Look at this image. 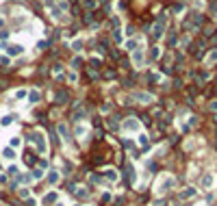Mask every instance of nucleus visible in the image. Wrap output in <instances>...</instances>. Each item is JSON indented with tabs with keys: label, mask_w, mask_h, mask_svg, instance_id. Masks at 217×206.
<instances>
[{
	"label": "nucleus",
	"mask_w": 217,
	"mask_h": 206,
	"mask_svg": "<svg viewBox=\"0 0 217 206\" xmlns=\"http://www.w3.org/2000/svg\"><path fill=\"white\" fill-rule=\"evenodd\" d=\"M31 141H33V146L37 148L39 154H48V141H46V135L41 132V130H35L31 135Z\"/></svg>",
	"instance_id": "obj_1"
},
{
	"label": "nucleus",
	"mask_w": 217,
	"mask_h": 206,
	"mask_svg": "<svg viewBox=\"0 0 217 206\" xmlns=\"http://www.w3.org/2000/svg\"><path fill=\"white\" fill-rule=\"evenodd\" d=\"M174 184H176V180H174V176L170 174H165V176H161V180L156 182V195H165L170 189H174Z\"/></svg>",
	"instance_id": "obj_2"
},
{
	"label": "nucleus",
	"mask_w": 217,
	"mask_h": 206,
	"mask_svg": "<svg viewBox=\"0 0 217 206\" xmlns=\"http://www.w3.org/2000/svg\"><path fill=\"white\" fill-rule=\"evenodd\" d=\"M122 132H124V135H139V132H141V124H139V119H135V117L124 119Z\"/></svg>",
	"instance_id": "obj_3"
},
{
	"label": "nucleus",
	"mask_w": 217,
	"mask_h": 206,
	"mask_svg": "<svg viewBox=\"0 0 217 206\" xmlns=\"http://www.w3.org/2000/svg\"><path fill=\"white\" fill-rule=\"evenodd\" d=\"M57 202H59V193H57V191H48V193L41 197V206H52Z\"/></svg>",
	"instance_id": "obj_4"
},
{
	"label": "nucleus",
	"mask_w": 217,
	"mask_h": 206,
	"mask_svg": "<svg viewBox=\"0 0 217 206\" xmlns=\"http://www.w3.org/2000/svg\"><path fill=\"white\" fill-rule=\"evenodd\" d=\"M132 98H135L137 102H141V104H150V102H154V95H152V93H145V91H137Z\"/></svg>",
	"instance_id": "obj_5"
},
{
	"label": "nucleus",
	"mask_w": 217,
	"mask_h": 206,
	"mask_svg": "<svg viewBox=\"0 0 217 206\" xmlns=\"http://www.w3.org/2000/svg\"><path fill=\"white\" fill-rule=\"evenodd\" d=\"M0 156H2V161H9V163H13V161H15V150H13L11 146H7V148H2V150H0Z\"/></svg>",
	"instance_id": "obj_6"
},
{
	"label": "nucleus",
	"mask_w": 217,
	"mask_h": 206,
	"mask_svg": "<svg viewBox=\"0 0 217 206\" xmlns=\"http://www.w3.org/2000/svg\"><path fill=\"white\" fill-rule=\"evenodd\" d=\"M69 191H72V193L78 197V200H89V189H87V187H80V184H76V187L69 189Z\"/></svg>",
	"instance_id": "obj_7"
},
{
	"label": "nucleus",
	"mask_w": 217,
	"mask_h": 206,
	"mask_svg": "<svg viewBox=\"0 0 217 206\" xmlns=\"http://www.w3.org/2000/svg\"><path fill=\"white\" fill-rule=\"evenodd\" d=\"M46 178H48V184H50V187H54V184L61 182V171H59V169H50V171L46 174Z\"/></svg>",
	"instance_id": "obj_8"
},
{
	"label": "nucleus",
	"mask_w": 217,
	"mask_h": 206,
	"mask_svg": "<svg viewBox=\"0 0 217 206\" xmlns=\"http://www.w3.org/2000/svg\"><path fill=\"white\" fill-rule=\"evenodd\" d=\"M163 31H165V20L161 17L159 22L154 24V28H152V37H154V39H161V37H163Z\"/></svg>",
	"instance_id": "obj_9"
},
{
	"label": "nucleus",
	"mask_w": 217,
	"mask_h": 206,
	"mask_svg": "<svg viewBox=\"0 0 217 206\" xmlns=\"http://www.w3.org/2000/svg\"><path fill=\"white\" fill-rule=\"evenodd\" d=\"M202 189H213V184H215V176L211 174V171H208V174H204L202 176Z\"/></svg>",
	"instance_id": "obj_10"
},
{
	"label": "nucleus",
	"mask_w": 217,
	"mask_h": 206,
	"mask_svg": "<svg viewBox=\"0 0 217 206\" xmlns=\"http://www.w3.org/2000/svg\"><path fill=\"white\" fill-rule=\"evenodd\" d=\"M104 178H107L109 182H117V180H120V174H117L115 167H107V169H104Z\"/></svg>",
	"instance_id": "obj_11"
},
{
	"label": "nucleus",
	"mask_w": 217,
	"mask_h": 206,
	"mask_svg": "<svg viewBox=\"0 0 217 206\" xmlns=\"http://www.w3.org/2000/svg\"><path fill=\"white\" fill-rule=\"evenodd\" d=\"M85 117H87V111H85V108H83V106L78 104V106L74 108V113H72V119H76V122H83Z\"/></svg>",
	"instance_id": "obj_12"
},
{
	"label": "nucleus",
	"mask_w": 217,
	"mask_h": 206,
	"mask_svg": "<svg viewBox=\"0 0 217 206\" xmlns=\"http://www.w3.org/2000/svg\"><path fill=\"white\" fill-rule=\"evenodd\" d=\"M195 193H198V189H193V187H187L185 191H180V200H191V197H195Z\"/></svg>",
	"instance_id": "obj_13"
},
{
	"label": "nucleus",
	"mask_w": 217,
	"mask_h": 206,
	"mask_svg": "<svg viewBox=\"0 0 217 206\" xmlns=\"http://www.w3.org/2000/svg\"><path fill=\"white\" fill-rule=\"evenodd\" d=\"M59 135H61V139L65 141V143H69V141H72V137H69V130H67V126H65V124H59Z\"/></svg>",
	"instance_id": "obj_14"
},
{
	"label": "nucleus",
	"mask_w": 217,
	"mask_h": 206,
	"mask_svg": "<svg viewBox=\"0 0 217 206\" xmlns=\"http://www.w3.org/2000/svg\"><path fill=\"white\" fill-rule=\"evenodd\" d=\"M126 176H128V180H130L132 184L137 182V171H135V167H132V163L126 165Z\"/></svg>",
	"instance_id": "obj_15"
},
{
	"label": "nucleus",
	"mask_w": 217,
	"mask_h": 206,
	"mask_svg": "<svg viewBox=\"0 0 217 206\" xmlns=\"http://www.w3.org/2000/svg\"><path fill=\"white\" fill-rule=\"evenodd\" d=\"M54 102H57V104H65L67 102V93L65 91H57L54 93Z\"/></svg>",
	"instance_id": "obj_16"
},
{
	"label": "nucleus",
	"mask_w": 217,
	"mask_h": 206,
	"mask_svg": "<svg viewBox=\"0 0 217 206\" xmlns=\"http://www.w3.org/2000/svg\"><path fill=\"white\" fill-rule=\"evenodd\" d=\"M31 182H33V174H31V171H28V174H20V184L26 187V184H31Z\"/></svg>",
	"instance_id": "obj_17"
},
{
	"label": "nucleus",
	"mask_w": 217,
	"mask_h": 206,
	"mask_svg": "<svg viewBox=\"0 0 217 206\" xmlns=\"http://www.w3.org/2000/svg\"><path fill=\"white\" fill-rule=\"evenodd\" d=\"M9 146L13 148V150H18V148H22V137H11V141H9Z\"/></svg>",
	"instance_id": "obj_18"
},
{
	"label": "nucleus",
	"mask_w": 217,
	"mask_h": 206,
	"mask_svg": "<svg viewBox=\"0 0 217 206\" xmlns=\"http://www.w3.org/2000/svg\"><path fill=\"white\" fill-rule=\"evenodd\" d=\"M148 135H145V132H139L137 135V143H139V146H141V148H145V146H148Z\"/></svg>",
	"instance_id": "obj_19"
},
{
	"label": "nucleus",
	"mask_w": 217,
	"mask_h": 206,
	"mask_svg": "<svg viewBox=\"0 0 217 206\" xmlns=\"http://www.w3.org/2000/svg\"><path fill=\"white\" fill-rule=\"evenodd\" d=\"M132 61H135V65L139 67V65L143 63V52H141V50H135V54H132Z\"/></svg>",
	"instance_id": "obj_20"
},
{
	"label": "nucleus",
	"mask_w": 217,
	"mask_h": 206,
	"mask_svg": "<svg viewBox=\"0 0 217 206\" xmlns=\"http://www.w3.org/2000/svg\"><path fill=\"white\" fill-rule=\"evenodd\" d=\"M31 174H33V180H41V178L46 176V171H44V169H39V167H35Z\"/></svg>",
	"instance_id": "obj_21"
},
{
	"label": "nucleus",
	"mask_w": 217,
	"mask_h": 206,
	"mask_svg": "<svg viewBox=\"0 0 217 206\" xmlns=\"http://www.w3.org/2000/svg\"><path fill=\"white\" fill-rule=\"evenodd\" d=\"M74 132L78 135V137H85L87 135V126H85V124H78V126L74 128Z\"/></svg>",
	"instance_id": "obj_22"
},
{
	"label": "nucleus",
	"mask_w": 217,
	"mask_h": 206,
	"mask_svg": "<svg viewBox=\"0 0 217 206\" xmlns=\"http://www.w3.org/2000/svg\"><path fill=\"white\" fill-rule=\"evenodd\" d=\"M11 124H13V117H11V115H4V117L0 119V126H2V128H9Z\"/></svg>",
	"instance_id": "obj_23"
},
{
	"label": "nucleus",
	"mask_w": 217,
	"mask_h": 206,
	"mask_svg": "<svg viewBox=\"0 0 217 206\" xmlns=\"http://www.w3.org/2000/svg\"><path fill=\"white\" fill-rule=\"evenodd\" d=\"M28 102H31V104H37V102H39V93L35 91V89L28 91Z\"/></svg>",
	"instance_id": "obj_24"
},
{
	"label": "nucleus",
	"mask_w": 217,
	"mask_h": 206,
	"mask_svg": "<svg viewBox=\"0 0 217 206\" xmlns=\"http://www.w3.org/2000/svg\"><path fill=\"white\" fill-rule=\"evenodd\" d=\"M7 171H9V176H18V174H22V171L18 169V165H9V169H7Z\"/></svg>",
	"instance_id": "obj_25"
},
{
	"label": "nucleus",
	"mask_w": 217,
	"mask_h": 206,
	"mask_svg": "<svg viewBox=\"0 0 217 206\" xmlns=\"http://www.w3.org/2000/svg\"><path fill=\"white\" fill-rule=\"evenodd\" d=\"M22 50H24L22 46H11V48H9V54H13V57H15V54H20Z\"/></svg>",
	"instance_id": "obj_26"
},
{
	"label": "nucleus",
	"mask_w": 217,
	"mask_h": 206,
	"mask_svg": "<svg viewBox=\"0 0 217 206\" xmlns=\"http://www.w3.org/2000/svg\"><path fill=\"white\" fill-rule=\"evenodd\" d=\"M26 95H28V91H26V89H20V91H15V100H24Z\"/></svg>",
	"instance_id": "obj_27"
},
{
	"label": "nucleus",
	"mask_w": 217,
	"mask_h": 206,
	"mask_svg": "<svg viewBox=\"0 0 217 206\" xmlns=\"http://www.w3.org/2000/svg\"><path fill=\"white\" fill-rule=\"evenodd\" d=\"M161 57V48H152V52H150V59H159Z\"/></svg>",
	"instance_id": "obj_28"
},
{
	"label": "nucleus",
	"mask_w": 217,
	"mask_h": 206,
	"mask_svg": "<svg viewBox=\"0 0 217 206\" xmlns=\"http://www.w3.org/2000/svg\"><path fill=\"white\" fill-rule=\"evenodd\" d=\"M37 165H39V169H48V161H46V159H39Z\"/></svg>",
	"instance_id": "obj_29"
},
{
	"label": "nucleus",
	"mask_w": 217,
	"mask_h": 206,
	"mask_svg": "<svg viewBox=\"0 0 217 206\" xmlns=\"http://www.w3.org/2000/svg\"><path fill=\"white\" fill-rule=\"evenodd\" d=\"M215 61H217V50H213L211 57H208V63H215Z\"/></svg>",
	"instance_id": "obj_30"
},
{
	"label": "nucleus",
	"mask_w": 217,
	"mask_h": 206,
	"mask_svg": "<svg viewBox=\"0 0 217 206\" xmlns=\"http://www.w3.org/2000/svg\"><path fill=\"white\" fill-rule=\"evenodd\" d=\"M126 48H128V50H135V48H137V41H128V44H126Z\"/></svg>",
	"instance_id": "obj_31"
},
{
	"label": "nucleus",
	"mask_w": 217,
	"mask_h": 206,
	"mask_svg": "<svg viewBox=\"0 0 217 206\" xmlns=\"http://www.w3.org/2000/svg\"><path fill=\"white\" fill-rule=\"evenodd\" d=\"M31 193H28V189H20V197H28Z\"/></svg>",
	"instance_id": "obj_32"
},
{
	"label": "nucleus",
	"mask_w": 217,
	"mask_h": 206,
	"mask_svg": "<svg viewBox=\"0 0 217 206\" xmlns=\"http://www.w3.org/2000/svg\"><path fill=\"white\" fill-rule=\"evenodd\" d=\"M7 180H9V176H7V174H0V184H4Z\"/></svg>",
	"instance_id": "obj_33"
},
{
	"label": "nucleus",
	"mask_w": 217,
	"mask_h": 206,
	"mask_svg": "<svg viewBox=\"0 0 217 206\" xmlns=\"http://www.w3.org/2000/svg\"><path fill=\"white\" fill-rule=\"evenodd\" d=\"M102 202H111V193H102Z\"/></svg>",
	"instance_id": "obj_34"
},
{
	"label": "nucleus",
	"mask_w": 217,
	"mask_h": 206,
	"mask_svg": "<svg viewBox=\"0 0 217 206\" xmlns=\"http://www.w3.org/2000/svg\"><path fill=\"white\" fill-rule=\"evenodd\" d=\"M163 204H165L163 200H156V202H154V204H152V206H163Z\"/></svg>",
	"instance_id": "obj_35"
},
{
	"label": "nucleus",
	"mask_w": 217,
	"mask_h": 206,
	"mask_svg": "<svg viewBox=\"0 0 217 206\" xmlns=\"http://www.w3.org/2000/svg\"><path fill=\"white\" fill-rule=\"evenodd\" d=\"M211 111H217V102H213V104H211Z\"/></svg>",
	"instance_id": "obj_36"
},
{
	"label": "nucleus",
	"mask_w": 217,
	"mask_h": 206,
	"mask_svg": "<svg viewBox=\"0 0 217 206\" xmlns=\"http://www.w3.org/2000/svg\"><path fill=\"white\" fill-rule=\"evenodd\" d=\"M54 206H65V204H63V202H57V204H54Z\"/></svg>",
	"instance_id": "obj_37"
},
{
	"label": "nucleus",
	"mask_w": 217,
	"mask_h": 206,
	"mask_svg": "<svg viewBox=\"0 0 217 206\" xmlns=\"http://www.w3.org/2000/svg\"><path fill=\"white\" fill-rule=\"evenodd\" d=\"M74 206H83V204H74Z\"/></svg>",
	"instance_id": "obj_38"
},
{
	"label": "nucleus",
	"mask_w": 217,
	"mask_h": 206,
	"mask_svg": "<svg viewBox=\"0 0 217 206\" xmlns=\"http://www.w3.org/2000/svg\"><path fill=\"white\" fill-rule=\"evenodd\" d=\"M0 206H2V204H0Z\"/></svg>",
	"instance_id": "obj_39"
}]
</instances>
